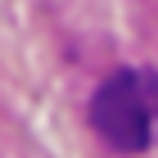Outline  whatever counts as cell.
I'll return each instance as SVG.
<instances>
[{
	"mask_svg": "<svg viewBox=\"0 0 158 158\" xmlns=\"http://www.w3.org/2000/svg\"><path fill=\"white\" fill-rule=\"evenodd\" d=\"M90 127L118 154H140L158 131V81L140 73H113L90 99Z\"/></svg>",
	"mask_w": 158,
	"mask_h": 158,
	"instance_id": "6da1fadb",
	"label": "cell"
}]
</instances>
